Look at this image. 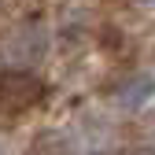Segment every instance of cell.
I'll return each mask as SVG.
<instances>
[{
  "instance_id": "cell-4",
  "label": "cell",
  "mask_w": 155,
  "mask_h": 155,
  "mask_svg": "<svg viewBox=\"0 0 155 155\" xmlns=\"http://www.w3.org/2000/svg\"><path fill=\"white\" fill-rule=\"evenodd\" d=\"M151 4H155V0H151Z\"/></svg>"
},
{
  "instance_id": "cell-3",
  "label": "cell",
  "mask_w": 155,
  "mask_h": 155,
  "mask_svg": "<svg viewBox=\"0 0 155 155\" xmlns=\"http://www.w3.org/2000/svg\"><path fill=\"white\" fill-rule=\"evenodd\" d=\"M70 148H67V137L63 133H41L22 155H67Z\"/></svg>"
},
{
  "instance_id": "cell-1",
  "label": "cell",
  "mask_w": 155,
  "mask_h": 155,
  "mask_svg": "<svg viewBox=\"0 0 155 155\" xmlns=\"http://www.w3.org/2000/svg\"><path fill=\"white\" fill-rule=\"evenodd\" d=\"M41 96H45V85L33 74H26V70H4L0 74V107L8 114L30 111Z\"/></svg>"
},
{
  "instance_id": "cell-2",
  "label": "cell",
  "mask_w": 155,
  "mask_h": 155,
  "mask_svg": "<svg viewBox=\"0 0 155 155\" xmlns=\"http://www.w3.org/2000/svg\"><path fill=\"white\" fill-rule=\"evenodd\" d=\"M151 100H155V78H151V74L133 78V81L118 92V104H122L126 111H137V107H144V104H151Z\"/></svg>"
}]
</instances>
